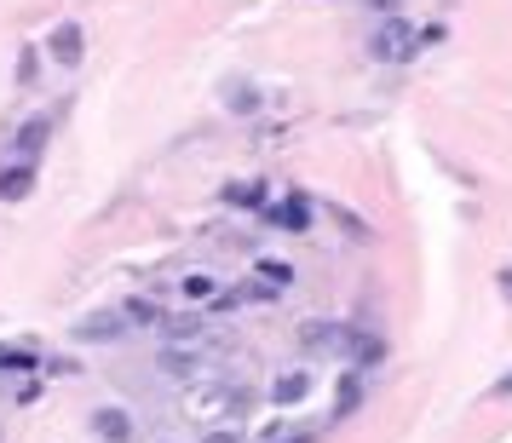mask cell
<instances>
[{"mask_svg":"<svg viewBox=\"0 0 512 443\" xmlns=\"http://www.w3.org/2000/svg\"><path fill=\"white\" fill-rule=\"evenodd\" d=\"M133 328H127V317H121V305H98V311H87V317H75L70 340L75 346H116V340H127Z\"/></svg>","mask_w":512,"mask_h":443,"instance_id":"cell-1","label":"cell"},{"mask_svg":"<svg viewBox=\"0 0 512 443\" xmlns=\"http://www.w3.org/2000/svg\"><path fill=\"white\" fill-rule=\"evenodd\" d=\"M369 52L380 58V64H409V58L420 52L415 24H403V18H380V29L369 35Z\"/></svg>","mask_w":512,"mask_h":443,"instance_id":"cell-2","label":"cell"},{"mask_svg":"<svg viewBox=\"0 0 512 443\" xmlns=\"http://www.w3.org/2000/svg\"><path fill=\"white\" fill-rule=\"evenodd\" d=\"M47 58L58 70H81V58H87V24L64 18L58 29H47Z\"/></svg>","mask_w":512,"mask_h":443,"instance_id":"cell-3","label":"cell"},{"mask_svg":"<svg viewBox=\"0 0 512 443\" xmlns=\"http://www.w3.org/2000/svg\"><path fill=\"white\" fill-rule=\"evenodd\" d=\"M52 127H58V121H52L47 110H41V116H24V127H18V133H12V162H35V156H41V150H47Z\"/></svg>","mask_w":512,"mask_h":443,"instance_id":"cell-4","label":"cell"},{"mask_svg":"<svg viewBox=\"0 0 512 443\" xmlns=\"http://www.w3.org/2000/svg\"><path fill=\"white\" fill-rule=\"evenodd\" d=\"M87 426H93V438H98V443H133V438H139L133 415H127V409H116V403H98Z\"/></svg>","mask_w":512,"mask_h":443,"instance_id":"cell-5","label":"cell"},{"mask_svg":"<svg viewBox=\"0 0 512 443\" xmlns=\"http://www.w3.org/2000/svg\"><path fill=\"white\" fill-rule=\"evenodd\" d=\"M300 346L317 351V357H346L351 328H340V323H305V328H300Z\"/></svg>","mask_w":512,"mask_h":443,"instance_id":"cell-6","label":"cell"},{"mask_svg":"<svg viewBox=\"0 0 512 443\" xmlns=\"http://www.w3.org/2000/svg\"><path fill=\"white\" fill-rule=\"evenodd\" d=\"M162 374H173V380H196V374L208 369V351L202 346H162Z\"/></svg>","mask_w":512,"mask_h":443,"instance_id":"cell-7","label":"cell"},{"mask_svg":"<svg viewBox=\"0 0 512 443\" xmlns=\"http://www.w3.org/2000/svg\"><path fill=\"white\" fill-rule=\"evenodd\" d=\"M265 219H271L277 231H305V225H311V202H305V196H282V202L265 208Z\"/></svg>","mask_w":512,"mask_h":443,"instance_id":"cell-8","label":"cell"},{"mask_svg":"<svg viewBox=\"0 0 512 443\" xmlns=\"http://www.w3.org/2000/svg\"><path fill=\"white\" fill-rule=\"evenodd\" d=\"M35 190V162H6L0 167V202H24Z\"/></svg>","mask_w":512,"mask_h":443,"instance_id":"cell-9","label":"cell"},{"mask_svg":"<svg viewBox=\"0 0 512 443\" xmlns=\"http://www.w3.org/2000/svg\"><path fill=\"white\" fill-rule=\"evenodd\" d=\"M219 104H225L231 116H254V110H259V87H254V81H242V75H231V81L219 87Z\"/></svg>","mask_w":512,"mask_h":443,"instance_id":"cell-10","label":"cell"},{"mask_svg":"<svg viewBox=\"0 0 512 443\" xmlns=\"http://www.w3.org/2000/svg\"><path fill=\"white\" fill-rule=\"evenodd\" d=\"M311 392V374L294 369V374H277V386H271V403H282V409H294L300 397Z\"/></svg>","mask_w":512,"mask_h":443,"instance_id":"cell-11","label":"cell"},{"mask_svg":"<svg viewBox=\"0 0 512 443\" xmlns=\"http://www.w3.org/2000/svg\"><path fill=\"white\" fill-rule=\"evenodd\" d=\"M121 317H127V328H162L167 311L156 300H127V305H121Z\"/></svg>","mask_w":512,"mask_h":443,"instance_id":"cell-12","label":"cell"},{"mask_svg":"<svg viewBox=\"0 0 512 443\" xmlns=\"http://www.w3.org/2000/svg\"><path fill=\"white\" fill-rule=\"evenodd\" d=\"M346 357H351V363H363V369H369V363H380V357H386V340H374V334H351Z\"/></svg>","mask_w":512,"mask_h":443,"instance_id":"cell-13","label":"cell"},{"mask_svg":"<svg viewBox=\"0 0 512 443\" xmlns=\"http://www.w3.org/2000/svg\"><path fill=\"white\" fill-rule=\"evenodd\" d=\"M35 81H41V52L24 47L18 52V87H35Z\"/></svg>","mask_w":512,"mask_h":443,"instance_id":"cell-14","label":"cell"},{"mask_svg":"<svg viewBox=\"0 0 512 443\" xmlns=\"http://www.w3.org/2000/svg\"><path fill=\"white\" fill-rule=\"evenodd\" d=\"M259 277L271 282V288H288V282H294V271H288L282 259H259Z\"/></svg>","mask_w":512,"mask_h":443,"instance_id":"cell-15","label":"cell"},{"mask_svg":"<svg viewBox=\"0 0 512 443\" xmlns=\"http://www.w3.org/2000/svg\"><path fill=\"white\" fill-rule=\"evenodd\" d=\"M259 196H265V190H259V179H248V185H231V190H225V202H236V208H254Z\"/></svg>","mask_w":512,"mask_h":443,"instance_id":"cell-16","label":"cell"},{"mask_svg":"<svg viewBox=\"0 0 512 443\" xmlns=\"http://www.w3.org/2000/svg\"><path fill=\"white\" fill-rule=\"evenodd\" d=\"M162 328L173 340H190V334H202V317H162Z\"/></svg>","mask_w":512,"mask_h":443,"instance_id":"cell-17","label":"cell"},{"mask_svg":"<svg viewBox=\"0 0 512 443\" xmlns=\"http://www.w3.org/2000/svg\"><path fill=\"white\" fill-rule=\"evenodd\" d=\"M357 397H363V380L351 374L346 386H340V403H334V415H351V409H357Z\"/></svg>","mask_w":512,"mask_h":443,"instance_id":"cell-18","label":"cell"},{"mask_svg":"<svg viewBox=\"0 0 512 443\" xmlns=\"http://www.w3.org/2000/svg\"><path fill=\"white\" fill-rule=\"evenodd\" d=\"M213 294H219L213 277H185V300H213Z\"/></svg>","mask_w":512,"mask_h":443,"instance_id":"cell-19","label":"cell"},{"mask_svg":"<svg viewBox=\"0 0 512 443\" xmlns=\"http://www.w3.org/2000/svg\"><path fill=\"white\" fill-rule=\"evenodd\" d=\"M0 369H35V351H12V346H0Z\"/></svg>","mask_w":512,"mask_h":443,"instance_id":"cell-20","label":"cell"},{"mask_svg":"<svg viewBox=\"0 0 512 443\" xmlns=\"http://www.w3.org/2000/svg\"><path fill=\"white\" fill-rule=\"evenodd\" d=\"M265 443H311V432H282L277 426V432H265Z\"/></svg>","mask_w":512,"mask_h":443,"instance_id":"cell-21","label":"cell"},{"mask_svg":"<svg viewBox=\"0 0 512 443\" xmlns=\"http://www.w3.org/2000/svg\"><path fill=\"white\" fill-rule=\"evenodd\" d=\"M202 443H242V438H236V426H231V432L219 426V432H208V438H202Z\"/></svg>","mask_w":512,"mask_h":443,"instance_id":"cell-22","label":"cell"},{"mask_svg":"<svg viewBox=\"0 0 512 443\" xmlns=\"http://www.w3.org/2000/svg\"><path fill=\"white\" fill-rule=\"evenodd\" d=\"M489 397H512V374H507V380H495V392H489Z\"/></svg>","mask_w":512,"mask_h":443,"instance_id":"cell-23","label":"cell"},{"mask_svg":"<svg viewBox=\"0 0 512 443\" xmlns=\"http://www.w3.org/2000/svg\"><path fill=\"white\" fill-rule=\"evenodd\" d=\"M501 294H507V300H512V271H501Z\"/></svg>","mask_w":512,"mask_h":443,"instance_id":"cell-24","label":"cell"},{"mask_svg":"<svg viewBox=\"0 0 512 443\" xmlns=\"http://www.w3.org/2000/svg\"><path fill=\"white\" fill-rule=\"evenodd\" d=\"M369 6H380V12H392V6H397V0H369Z\"/></svg>","mask_w":512,"mask_h":443,"instance_id":"cell-25","label":"cell"}]
</instances>
